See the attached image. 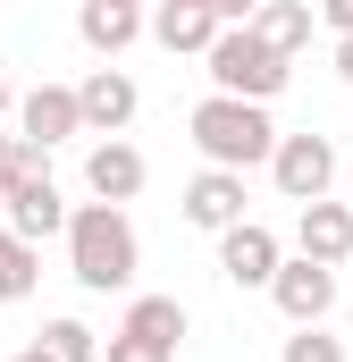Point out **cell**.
<instances>
[{
    "mask_svg": "<svg viewBox=\"0 0 353 362\" xmlns=\"http://www.w3.org/2000/svg\"><path fill=\"white\" fill-rule=\"evenodd\" d=\"M68 270L85 295H126L135 270H143V236H135V219H126V202H76L68 211Z\"/></svg>",
    "mask_w": 353,
    "mask_h": 362,
    "instance_id": "6da1fadb",
    "label": "cell"
},
{
    "mask_svg": "<svg viewBox=\"0 0 353 362\" xmlns=\"http://www.w3.org/2000/svg\"><path fill=\"white\" fill-rule=\"evenodd\" d=\"M193 144H202V160L210 169H261L269 144H277V127H269V101H236V93H210V101H193Z\"/></svg>",
    "mask_w": 353,
    "mask_h": 362,
    "instance_id": "7a4b0ae2",
    "label": "cell"
},
{
    "mask_svg": "<svg viewBox=\"0 0 353 362\" xmlns=\"http://www.w3.org/2000/svg\"><path fill=\"white\" fill-rule=\"evenodd\" d=\"M202 76H210V93H236V101H277L294 68L269 51L253 25H219L210 51H202Z\"/></svg>",
    "mask_w": 353,
    "mask_h": 362,
    "instance_id": "3957f363",
    "label": "cell"
},
{
    "mask_svg": "<svg viewBox=\"0 0 353 362\" xmlns=\"http://www.w3.org/2000/svg\"><path fill=\"white\" fill-rule=\"evenodd\" d=\"M261 169H269V185H277L286 202H320V194L337 185V144H328V135H277Z\"/></svg>",
    "mask_w": 353,
    "mask_h": 362,
    "instance_id": "277c9868",
    "label": "cell"
},
{
    "mask_svg": "<svg viewBox=\"0 0 353 362\" xmlns=\"http://www.w3.org/2000/svg\"><path fill=\"white\" fill-rule=\"evenodd\" d=\"M261 295L286 312V320H294V329H311V320H328V312H337V270H328V262L286 253V262H277V278H269Z\"/></svg>",
    "mask_w": 353,
    "mask_h": 362,
    "instance_id": "5b68a950",
    "label": "cell"
},
{
    "mask_svg": "<svg viewBox=\"0 0 353 362\" xmlns=\"http://www.w3.org/2000/svg\"><path fill=\"white\" fill-rule=\"evenodd\" d=\"M135 110H143V93H135V76H126L118 59L85 68V85H76V118H85V135H126Z\"/></svg>",
    "mask_w": 353,
    "mask_h": 362,
    "instance_id": "8992f818",
    "label": "cell"
},
{
    "mask_svg": "<svg viewBox=\"0 0 353 362\" xmlns=\"http://www.w3.org/2000/svg\"><path fill=\"white\" fill-rule=\"evenodd\" d=\"M277 262H286V245H277V228H261V219H236V228H219V278L227 286H269L277 278Z\"/></svg>",
    "mask_w": 353,
    "mask_h": 362,
    "instance_id": "52a82bcc",
    "label": "cell"
},
{
    "mask_svg": "<svg viewBox=\"0 0 353 362\" xmlns=\"http://www.w3.org/2000/svg\"><path fill=\"white\" fill-rule=\"evenodd\" d=\"M294 253L345 270V262H353V211L328 202V194H320V202H294Z\"/></svg>",
    "mask_w": 353,
    "mask_h": 362,
    "instance_id": "ba28073f",
    "label": "cell"
},
{
    "mask_svg": "<svg viewBox=\"0 0 353 362\" xmlns=\"http://www.w3.org/2000/svg\"><path fill=\"white\" fill-rule=\"evenodd\" d=\"M143 177H152V160H143L126 135H101V144L85 152V194H92V202H135Z\"/></svg>",
    "mask_w": 353,
    "mask_h": 362,
    "instance_id": "9c48e42d",
    "label": "cell"
},
{
    "mask_svg": "<svg viewBox=\"0 0 353 362\" xmlns=\"http://www.w3.org/2000/svg\"><path fill=\"white\" fill-rule=\"evenodd\" d=\"M185 219L210 228V236L236 228V219H253V211H244V169H210V160H202V169L185 177Z\"/></svg>",
    "mask_w": 353,
    "mask_h": 362,
    "instance_id": "30bf717a",
    "label": "cell"
},
{
    "mask_svg": "<svg viewBox=\"0 0 353 362\" xmlns=\"http://www.w3.org/2000/svg\"><path fill=\"white\" fill-rule=\"evenodd\" d=\"M17 135L42 144V152H59L68 135H85V118H76V85H34L25 101H17Z\"/></svg>",
    "mask_w": 353,
    "mask_h": 362,
    "instance_id": "8fae6325",
    "label": "cell"
},
{
    "mask_svg": "<svg viewBox=\"0 0 353 362\" xmlns=\"http://www.w3.org/2000/svg\"><path fill=\"white\" fill-rule=\"evenodd\" d=\"M76 42L92 59H118L126 42H143V0H85L76 8Z\"/></svg>",
    "mask_w": 353,
    "mask_h": 362,
    "instance_id": "7c38bea8",
    "label": "cell"
},
{
    "mask_svg": "<svg viewBox=\"0 0 353 362\" xmlns=\"http://www.w3.org/2000/svg\"><path fill=\"white\" fill-rule=\"evenodd\" d=\"M143 34H152L160 51H210L219 17H210V8H193V0H152V8H143Z\"/></svg>",
    "mask_w": 353,
    "mask_h": 362,
    "instance_id": "4fadbf2b",
    "label": "cell"
},
{
    "mask_svg": "<svg viewBox=\"0 0 353 362\" xmlns=\"http://www.w3.org/2000/svg\"><path fill=\"white\" fill-rule=\"evenodd\" d=\"M244 25L261 34V42L277 51V59H294V51L311 42V25H320V17H311V0H261V8L244 17Z\"/></svg>",
    "mask_w": 353,
    "mask_h": 362,
    "instance_id": "5bb4252c",
    "label": "cell"
},
{
    "mask_svg": "<svg viewBox=\"0 0 353 362\" xmlns=\"http://www.w3.org/2000/svg\"><path fill=\"white\" fill-rule=\"evenodd\" d=\"M118 329H126V337H143V346H169V354H176L193 320H185V303H176V295H135Z\"/></svg>",
    "mask_w": 353,
    "mask_h": 362,
    "instance_id": "9a60e30c",
    "label": "cell"
},
{
    "mask_svg": "<svg viewBox=\"0 0 353 362\" xmlns=\"http://www.w3.org/2000/svg\"><path fill=\"white\" fill-rule=\"evenodd\" d=\"M42 278V245H25L17 228H0V303H25Z\"/></svg>",
    "mask_w": 353,
    "mask_h": 362,
    "instance_id": "2e32d148",
    "label": "cell"
},
{
    "mask_svg": "<svg viewBox=\"0 0 353 362\" xmlns=\"http://www.w3.org/2000/svg\"><path fill=\"white\" fill-rule=\"evenodd\" d=\"M34 354H42V362H101V337H92L85 320H42Z\"/></svg>",
    "mask_w": 353,
    "mask_h": 362,
    "instance_id": "e0dca14e",
    "label": "cell"
},
{
    "mask_svg": "<svg viewBox=\"0 0 353 362\" xmlns=\"http://www.w3.org/2000/svg\"><path fill=\"white\" fill-rule=\"evenodd\" d=\"M277 354L286 362H345V337H328V320H311V329H294Z\"/></svg>",
    "mask_w": 353,
    "mask_h": 362,
    "instance_id": "ac0fdd59",
    "label": "cell"
},
{
    "mask_svg": "<svg viewBox=\"0 0 353 362\" xmlns=\"http://www.w3.org/2000/svg\"><path fill=\"white\" fill-rule=\"evenodd\" d=\"M101 362H176V354H169V346H143V337H126V329H118V337L101 346Z\"/></svg>",
    "mask_w": 353,
    "mask_h": 362,
    "instance_id": "d6986e66",
    "label": "cell"
},
{
    "mask_svg": "<svg viewBox=\"0 0 353 362\" xmlns=\"http://www.w3.org/2000/svg\"><path fill=\"white\" fill-rule=\"evenodd\" d=\"M311 17H320L328 34H353V0H311Z\"/></svg>",
    "mask_w": 353,
    "mask_h": 362,
    "instance_id": "ffe728a7",
    "label": "cell"
},
{
    "mask_svg": "<svg viewBox=\"0 0 353 362\" xmlns=\"http://www.w3.org/2000/svg\"><path fill=\"white\" fill-rule=\"evenodd\" d=\"M193 8H210L219 25H244V17H253V0H193Z\"/></svg>",
    "mask_w": 353,
    "mask_h": 362,
    "instance_id": "44dd1931",
    "label": "cell"
},
{
    "mask_svg": "<svg viewBox=\"0 0 353 362\" xmlns=\"http://www.w3.org/2000/svg\"><path fill=\"white\" fill-rule=\"evenodd\" d=\"M337 76L353 85V34H337Z\"/></svg>",
    "mask_w": 353,
    "mask_h": 362,
    "instance_id": "7402d4cb",
    "label": "cell"
},
{
    "mask_svg": "<svg viewBox=\"0 0 353 362\" xmlns=\"http://www.w3.org/2000/svg\"><path fill=\"white\" fill-rule=\"evenodd\" d=\"M0 110H8V59H0Z\"/></svg>",
    "mask_w": 353,
    "mask_h": 362,
    "instance_id": "603a6c76",
    "label": "cell"
},
{
    "mask_svg": "<svg viewBox=\"0 0 353 362\" xmlns=\"http://www.w3.org/2000/svg\"><path fill=\"white\" fill-rule=\"evenodd\" d=\"M8 135H17V127H8V118H0V152H8Z\"/></svg>",
    "mask_w": 353,
    "mask_h": 362,
    "instance_id": "cb8c5ba5",
    "label": "cell"
},
{
    "mask_svg": "<svg viewBox=\"0 0 353 362\" xmlns=\"http://www.w3.org/2000/svg\"><path fill=\"white\" fill-rule=\"evenodd\" d=\"M8 362H42V354H34V346H25V354H8Z\"/></svg>",
    "mask_w": 353,
    "mask_h": 362,
    "instance_id": "d4e9b609",
    "label": "cell"
},
{
    "mask_svg": "<svg viewBox=\"0 0 353 362\" xmlns=\"http://www.w3.org/2000/svg\"><path fill=\"white\" fill-rule=\"evenodd\" d=\"M253 8H261V0H253Z\"/></svg>",
    "mask_w": 353,
    "mask_h": 362,
    "instance_id": "484cf974",
    "label": "cell"
},
{
    "mask_svg": "<svg viewBox=\"0 0 353 362\" xmlns=\"http://www.w3.org/2000/svg\"><path fill=\"white\" fill-rule=\"evenodd\" d=\"M345 211H353V202H345Z\"/></svg>",
    "mask_w": 353,
    "mask_h": 362,
    "instance_id": "4316f807",
    "label": "cell"
}]
</instances>
